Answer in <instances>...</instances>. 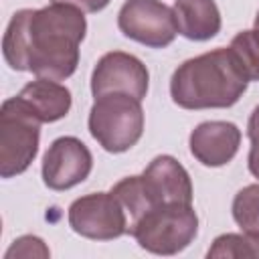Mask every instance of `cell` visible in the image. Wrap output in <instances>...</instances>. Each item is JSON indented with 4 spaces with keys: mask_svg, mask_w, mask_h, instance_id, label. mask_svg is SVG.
I'll use <instances>...</instances> for the list:
<instances>
[{
    "mask_svg": "<svg viewBox=\"0 0 259 259\" xmlns=\"http://www.w3.org/2000/svg\"><path fill=\"white\" fill-rule=\"evenodd\" d=\"M87 22L79 8L51 4L18 10L4 32L2 53L14 71H32L42 79L63 81L79 63V45Z\"/></svg>",
    "mask_w": 259,
    "mask_h": 259,
    "instance_id": "obj_1",
    "label": "cell"
},
{
    "mask_svg": "<svg viewBox=\"0 0 259 259\" xmlns=\"http://www.w3.org/2000/svg\"><path fill=\"white\" fill-rule=\"evenodd\" d=\"M247 75L231 49H214L184 61L170 79L172 101L184 109L235 105L247 89Z\"/></svg>",
    "mask_w": 259,
    "mask_h": 259,
    "instance_id": "obj_2",
    "label": "cell"
},
{
    "mask_svg": "<svg viewBox=\"0 0 259 259\" xmlns=\"http://www.w3.org/2000/svg\"><path fill=\"white\" fill-rule=\"evenodd\" d=\"M89 132L97 144L111 154L134 148L144 132V109L140 99L125 93L95 97L89 111Z\"/></svg>",
    "mask_w": 259,
    "mask_h": 259,
    "instance_id": "obj_3",
    "label": "cell"
},
{
    "mask_svg": "<svg viewBox=\"0 0 259 259\" xmlns=\"http://www.w3.org/2000/svg\"><path fill=\"white\" fill-rule=\"evenodd\" d=\"M40 117L16 95L0 109V174L12 178L22 174L38 152Z\"/></svg>",
    "mask_w": 259,
    "mask_h": 259,
    "instance_id": "obj_4",
    "label": "cell"
},
{
    "mask_svg": "<svg viewBox=\"0 0 259 259\" xmlns=\"http://www.w3.org/2000/svg\"><path fill=\"white\" fill-rule=\"evenodd\" d=\"M198 233V217L192 204H162L144 214L130 235L138 245L156 255H174L186 249Z\"/></svg>",
    "mask_w": 259,
    "mask_h": 259,
    "instance_id": "obj_5",
    "label": "cell"
},
{
    "mask_svg": "<svg viewBox=\"0 0 259 259\" xmlns=\"http://www.w3.org/2000/svg\"><path fill=\"white\" fill-rule=\"evenodd\" d=\"M71 229L93 241H111L127 233V217L111 192H93L69 206Z\"/></svg>",
    "mask_w": 259,
    "mask_h": 259,
    "instance_id": "obj_6",
    "label": "cell"
},
{
    "mask_svg": "<svg viewBox=\"0 0 259 259\" xmlns=\"http://www.w3.org/2000/svg\"><path fill=\"white\" fill-rule=\"evenodd\" d=\"M117 26L127 38L152 49L168 47L178 32L172 8L160 0H125Z\"/></svg>",
    "mask_w": 259,
    "mask_h": 259,
    "instance_id": "obj_7",
    "label": "cell"
},
{
    "mask_svg": "<svg viewBox=\"0 0 259 259\" xmlns=\"http://www.w3.org/2000/svg\"><path fill=\"white\" fill-rule=\"evenodd\" d=\"M150 73L146 65L123 51H111L105 53L91 75V93L95 97L107 95V93H125L136 99H144L148 93Z\"/></svg>",
    "mask_w": 259,
    "mask_h": 259,
    "instance_id": "obj_8",
    "label": "cell"
},
{
    "mask_svg": "<svg viewBox=\"0 0 259 259\" xmlns=\"http://www.w3.org/2000/svg\"><path fill=\"white\" fill-rule=\"evenodd\" d=\"M93 166L89 148L73 138H57L42 158V180L51 190H69L81 184Z\"/></svg>",
    "mask_w": 259,
    "mask_h": 259,
    "instance_id": "obj_9",
    "label": "cell"
},
{
    "mask_svg": "<svg viewBox=\"0 0 259 259\" xmlns=\"http://www.w3.org/2000/svg\"><path fill=\"white\" fill-rule=\"evenodd\" d=\"M140 178L150 210L162 204H192L190 176L176 158L156 156L144 170V174H140Z\"/></svg>",
    "mask_w": 259,
    "mask_h": 259,
    "instance_id": "obj_10",
    "label": "cell"
},
{
    "mask_svg": "<svg viewBox=\"0 0 259 259\" xmlns=\"http://www.w3.org/2000/svg\"><path fill=\"white\" fill-rule=\"evenodd\" d=\"M241 132L231 121H204L190 134L192 156L210 168L229 164L239 152Z\"/></svg>",
    "mask_w": 259,
    "mask_h": 259,
    "instance_id": "obj_11",
    "label": "cell"
},
{
    "mask_svg": "<svg viewBox=\"0 0 259 259\" xmlns=\"http://www.w3.org/2000/svg\"><path fill=\"white\" fill-rule=\"evenodd\" d=\"M172 12L178 32L190 40H208L221 30V12L214 0H176Z\"/></svg>",
    "mask_w": 259,
    "mask_h": 259,
    "instance_id": "obj_12",
    "label": "cell"
},
{
    "mask_svg": "<svg viewBox=\"0 0 259 259\" xmlns=\"http://www.w3.org/2000/svg\"><path fill=\"white\" fill-rule=\"evenodd\" d=\"M18 97L40 117L42 123L57 121L71 109V91L53 79L38 77L36 81L26 83Z\"/></svg>",
    "mask_w": 259,
    "mask_h": 259,
    "instance_id": "obj_13",
    "label": "cell"
},
{
    "mask_svg": "<svg viewBox=\"0 0 259 259\" xmlns=\"http://www.w3.org/2000/svg\"><path fill=\"white\" fill-rule=\"evenodd\" d=\"M208 257L217 259V257H259V233H249L245 231L243 235H235V233H227L214 239L212 247L206 253Z\"/></svg>",
    "mask_w": 259,
    "mask_h": 259,
    "instance_id": "obj_14",
    "label": "cell"
},
{
    "mask_svg": "<svg viewBox=\"0 0 259 259\" xmlns=\"http://www.w3.org/2000/svg\"><path fill=\"white\" fill-rule=\"evenodd\" d=\"M239 65L243 67L249 81H259V30H243L233 40L231 47Z\"/></svg>",
    "mask_w": 259,
    "mask_h": 259,
    "instance_id": "obj_15",
    "label": "cell"
},
{
    "mask_svg": "<svg viewBox=\"0 0 259 259\" xmlns=\"http://www.w3.org/2000/svg\"><path fill=\"white\" fill-rule=\"evenodd\" d=\"M233 219L243 231L259 233V184H249L235 194Z\"/></svg>",
    "mask_w": 259,
    "mask_h": 259,
    "instance_id": "obj_16",
    "label": "cell"
},
{
    "mask_svg": "<svg viewBox=\"0 0 259 259\" xmlns=\"http://www.w3.org/2000/svg\"><path fill=\"white\" fill-rule=\"evenodd\" d=\"M12 257H49V249L38 237L26 235L14 241V245L6 251V259Z\"/></svg>",
    "mask_w": 259,
    "mask_h": 259,
    "instance_id": "obj_17",
    "label": "cell"
},
{
    "mask_svg": "<svg viewBox=\"0 0 259 259\" xmlns=\"http://www.w3.org/2000/svg\"><path fill=\"white\" fill-rule=\"evenodd\" d=\"M247 136L251 140L249 150V170L255 178H259V105L253 109L249 123H247Z\"/></svg>",
    "mask_w": 259,
    "mask_h": 259,
    "instance_id": "obj_18",
    "label": "cell"
},
{
    "mask_svg": "<svg viewBox=\"0 0 259 259\" xmlns=\"http://www.w3.org/2000/svg\"><path fill=\"white\" fill-rule=\"evenodd\" d=\"M55 4H69L79 8L81 12H99L103 10L111 0H53Z\"/></svg>",
    "mask_w": 259,
    "mask_h": 259,
    "instance_id": "obj_19",
    "label": "cell"
},
{
    "mask_svg": "<svg viewBox=\"0 0 259 259\" xmlns=\"http://www.w3.org/2000/svg\"><path fill=\"white\" fill-rule=\"evenodd\" d=\"M255 28L259 30V12H257V16H255Z\"/></svg>",
    "mask_w": 259,
    "mask_h": 259,
    "instance_id": "obj_20",
    "label": "cell"
}]
</instances>
